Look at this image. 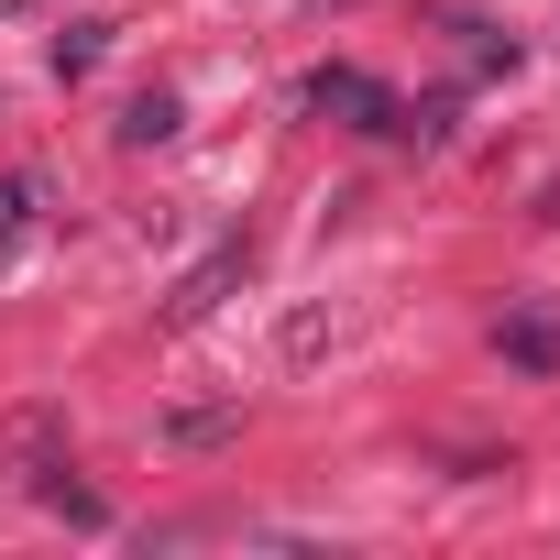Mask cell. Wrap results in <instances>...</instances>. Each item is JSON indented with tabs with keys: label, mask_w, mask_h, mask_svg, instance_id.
Returning <instances> with one entry per match:
<instances>
[{
	"label": "cell",
	"mask_w": 560,
	"mask_h": 560,
	"mask_svg": "<svg viewBox=\"0 0 560 560\" xmlns=\"http://www.w3.org/2000/svg\"><path fill=\"white\" fill-rule=\"evenodd\" d=\"M100 45H110L100 23H67V34H56V78H89V67H100Z\"/></svg>",
	"instance_id": "obj_8"
},
{
	"label": "cell",
	"mask_w": 560,
	"mask_h": 560,
	"mask_svg": "<svg viewBox=\"0 0 560 560\" xmlns=\"http://www.w3.org/2000/svg\"><path fill=\"white\" fill-rule=\"evenodd\" d=\"M494 341H505V363H516V374H560V319H538V308H527V319H505Z\"/></svg>",
	"instance_id": "obj_3"
},
{
	"label": "cell",
	"mask_w": 560,
	"mask_h": 560,
	"mask_svg": "<svg viewBox=\"0 0 560 560\" xmlns=\"http://www.w3.org/2000/svg\"><path fill=\"white\" fill-rule=\"evenodd\" d=\"M45 505H56V516H78V527H110V505H100L89 483H67V462L45 472Z\"/></svg>",
	"instance_id": "obj_6"
},
{
	"label": "cell",
	"mask_w": 560,
	"mask_h": 560,
	"mask_svg": "<svg viewBox=\"0 0 560 560\" xmlns=\"http://www.w3.org/2000/svg\"><path fill=\"white\" fill-rule=\"evenodd\" d=\"M165 132H176V89H143L121 110V143H165Z\"/></svg>",
	"instance_id": "obj_4"
},
{
	"label": "cell",
	"mask_w": 560,
	"mask_h": 560,
	"mask_svg": "<svg viewBox=\"0 0 560 560\" xmlns=\"http://www.w3.org/2000/svg\"><path fill=\"white\" fill-rule=\"evenodd\" d=\"M34 209H45V187H34V176H0V242H23V231H34Z\"/></svg>",
	"instance_id": "obj_7"
},
{
	"label": "cell",
	"mask_w": 560,
	"mask_h": 560,
	"mask_svg": "<svg viewBox=\"0 0 560 560\" xmlns=\"http://www.w3.org/2000/svg\"><path fill=\"white\" fill-rule=\"evenodd\" d=\"M242 429V407H187V418H165V440H187V451H209V440H231Z\"/></svg>",
	"instance_id": "obj_5"
},
{
	"label": "cell",
	"mask_w": 560,
	"mask_h": 560,
	"mask_svg": "<svg viewBox=\"0 0 560 560\" xmlns=\"http://www.w3.org/2000/svg\"><path fill=\"white\" fill-rule=\"evenodd\" d=\"M242 264H253V253H242V242H220V253H209V264H198V275H187V287H176V298H165V308H176V319H198V308H220V298H231V287H242Z\"/></svg>",
	"instance_id": "obj_2"
},
{
	"label": "cell",
	"mask_w": 560,
	"mask_h": 560,
	"mask_svg": "<svg viewBox=\"0 0 560 560\" xmlns=\"http://www.w3.org/2000/svg\"><path fill=\"white\" fill-rule=\"evenodd\" d=\"M308 110H330V121H352V132H407V100H396L385 78H363V67H319V78H308Z\"/></svg>",
	"instance_id": "obj_1"
}]
</instances>
